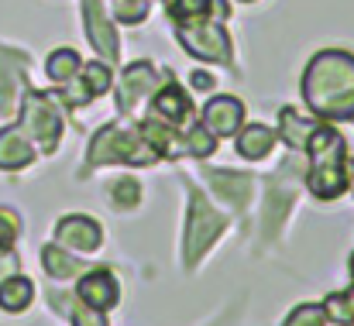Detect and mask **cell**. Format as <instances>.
<instances>
[{
	"mask_svg": "<svg viewBox=\"0 0 354 326\" xmlns=\"http://www.w3.org/2000/svg\"><path fill=\"white\" fill-rule=\"evenodd\" d=\"M155 148L145 141L141 127H104L93 144H90V165L100 162H131V165H148L155 162Z\"/></svg>",
	"mask_w": 354,
	"mask_h": 326,
	"instance_id": "3957f363",
	"label": "cell"
},
{
	"mask_svg": "<svg viewBox=\"0 0 354 326\" xmlns=\"http://www.w3.org/2000/svg\"><path fill=\"white\" fill-rule=\"evenodd\" d=\"M41 265H45V271H48L52 278H73V275L80 271V261L69 258V254L59 251V247H45V251H41Z\"/></svg>",
	"mask_w": 354,
	"mask_h": 326,
	"instance_id": "ffe728a7",
	"label": "cell"
},
{
	"mask_svg": "<svg viewBox=\"0 0 354 326\" xmlns=\"http://www.w3.org/2000/svg\"><path fill=\"white\" fill-rule=\"evenodd\" d=\"M145 14H148V3L145 0H120V7H118L120 21H145Z\"/></svg>",
	"mask_w": 354,
	"mask_h": 326,
	"instance_id": "d4e9b609",
	"label": "cell"
},
{
	"mask_svg": "<svg viewBox=\"0 0 354 326\" xmlns=\"http://www.w3.org/2000/svg\"><path fill=\"white\" fill-rule=\"evenodd\" d=\"M351 271H354V258H351Z\"/></svg>",
	"mask_w": 354,
	"mask_h": 326,
	"instance_id": "f546056e",
	"label": "cell"
},
{
	"mask_svg": "<svg viewBox=\"0 0 354 326\" xmlns=\"http://www.w3.org/2000/svg\"><path fill=\"white\" fill-rule=\"evenodd\" d=\"M31 296H35V289H31V282L21 278V275H14V278H7V282L0 285V306H3L7 313H21V309H28Z\"/></svg>",
	"mask_w": 354,
	"mask_h": 326,
	"instance_id": "e0dca14e",
	"label": "cell"
},
{
	"mask_svg": "<svg viewBox=\"0 0 354 326\" xmlns=\"http://www.w3.org/2000/svg\"><path fill=\"white\" fill-rule=\"evenodd\" d=\"M80 69H83V66H80V55H76L73 48H59V52H52L48 62H45V73H48L52 83H66V79H73Z\"/></svg>",
	"mask_w": 354,
	"mask_h": 326,
	"instance_id": "ac0fdd59",
	"label": "cell"
},
{
	"mask_svg": "<svg viewBox=\"0 0 354 326\" xmlns=\"http://www.w3.org/2000/svg\"><path fill=\"white\" fill-rule=\"evenodd\" d=\"M73 323L76 326H107V320H104V313H100V309H90V306L83 303V306H76Z\"/></svg>",
	"mask_w": 354,
	"mask_h": 326,
	"instance_id": "484cf974",
	"label": "cell"
},
{
	"mask_svg": "<svg viewBox=\"0 0 354 326\" xmlns=\"http://www.w3.org/2000/svg\"><path fill=\"white\" fill-rule=\"evenodd\" d=\"M324 306H296V313L286 320V326H324Z\"/></svg>",
	"mask_w": 354,
	"mask_h": 326,
	"instance_id": "cb8c5ba5",
	"label": "cell"
},
{
	"mask_svg": "<svg viewBox=\"0 0 354 326\" xmlns=\"http://www.w3.org/2000/svg\"><path fill=\"white\" fill-rule=\"evenodd\" d=\"M55 237H59V244H66L73 251H83V254H93L104 240L97 220L90 217H62L59 227H55Z\"/></svg>",
	"mask_w": 354,
	"mask_h": 326,
	"instance_id": "52a82bcc",
	"label": "cell"
},
{
	"mask_svg": "<svg viewBox=\"0 0 354 326\" xmlns=\"http://www.w3.org/2000/svg\"><path fill=\"white\" fill-rule=\"evenodd\" d=\"M138 182H131V179H120L118 186H114V196H118V203L120 207H134L138 203Z\"/></svg>",
	"mask_w": 354,
	"mask_h": 326,
	"instance_id": "4316f807",
	"label": "cell"
},
{
	"mask_svg": "<svg viewBox=\"0 0 354 326\" xmlns=\"http://www.w3.org/2000/svg\"><path fill=\"white\" fill-rule=\"evenodd\" d=\"M272 144H275V134H272L265 124H251V127H244L241 137H237V155L258 162V158H265V155L272 151Z\"/></svg>",
	"mask_w": 354,
	"mask_h": 326,
	"instance_id": "5bb4252c",
	"label": "cell"
},
{
	"mask_svg": "<svg viewBox=\"0 0 354 326\" xmlns=\"http://www.w3.org/2000/svg\"><path fill=\"white\" fill-rule=\"evenodd\" d=\"M214 189L224 200H231V203H244L248 193H251V179L248 175H234V172H217L214 175Z\"/></svg>",
	"mask_w": 354,
	"mask_h": 326,
	"instance_id": "d6986e66",
	"label": "cell"
},
{
	"mask_svg": "<svg viewBox=\"0 0 354 326\" xmlns=\"http://www.w3.org/2000/svg\"><path fill=\"white\" fill-rule=\"evenodd\" d=\"M224 230L221 213H214V207H207V200L200 193H193L189 200V220H186V261H200V254L214 244V237Z\"/></svg>",
	"mask_w": 354,
	"mask_h": 326,
	"instance_id": "5b68a950",
	"label": "cell"
},
{
	"mask_svg": "<svg viewBox=\"0 0 354 326\" xmlns=\"http://www.w3.org/2000/svg\"><path fill=\"white\" fill-rule=\"evenodd\" d=\"M80 299L90 306V309H100L107 313L114 303H118V282L111 271H90L83 282H80Z\"/></svg>",
	"mask_w": 354,
	"mask_h": 326,
	"instance_id": "8fae6325",
	"label": "cell"
},
{
	"mask_svg": "<svg viewBox=\"0 0 354 326\" xmlns=\"http://www.w3.org/2000/svg\"><path fill=\"white\" fill-rule=\"evenodd\" d=\"M306 148H310V158H313V169L306 175L310 189L320 196V200H334L348 189V179H351V162H348V148H344V137L320 124L313 127V134L306 137Z\"/></svg>",
	"mask_w": 354,
	"mask_h": 326,
	"instance_id": "7a4b0ae2",
	"label": "cell"
},
{
	"mask_svg": "<svg viewBox=\"0 0 354 326\" xmlns=\"http://www.w3.org/2000/svg\"><path fill=\"white\" fill-rule=\"evenodd\" d=\"M14 233H17V227H14V217L0 213V254H3V251H10V244H14Z\"/></svg>",
	"mask_w": 354,
	"mask_h": 326,
	"instance_id": "83f0119b",
	"label": "cell"
},
{
	"mask_svg": "<svg viewBox=\"0 0 354 326\" xmlns=\"http://www.w3.org/2000/svg\"><path fill=\"white\" fill-rule=\"evenodd\" d=\"M214 148H217V141H214V134H210L207 127H193V131H189V137H186V151H189V155L207 158Z\"/></svg>",
	"mask_w": 354,
	"mask_h": 326,
	"instance_id": "603a6c76",
	"label": "cell"
},
{
	"mask_svg": "<svg viewBox=\"0 0 354 326\" xmlns=\"http://www.w3.org/2000/svg\"><path fill=\"white\" fill-rule=\"evenodd\" d=\"M35 158V148H31V137L24 127H7L0 131V169H24L28 162Z\"/></svg>",
	"mask_w": 354,
	"mask_h": 326,
	"instance_id": "7c38bea8",
	"label": "cell"
},
{
	"mask_svg": "<svg viewBox=\"0 0 354 326\" xmlns=\"http://www.w3.org/2000/svg\"><path fill=\"white\" fill-rule=\"evenodd\" d=\"M17 83H21V62H17V55L0 52V113H10L14 110Z\"/></svg>",
	"mask_w": 354,
	"mask_h": 326,
	"instance_id": "2e32d148",
	"label": "cell"
},
{
	"mask_svg": "<svg viewBox=\"0 0 354 326\" xmlns=\"http://www.w3.org/2000/svg\"><path fill=\"white\" fill-rule=\"evenodd\" d=\"M324 313H327L330 320H337V323H351V320H354V299H351V292H334V296L324 303Z\"/></svg>",
	"mask_w": 354,
	"mask_h": 326,
	"instance_id": "7402d4cb",
	"label": "cell"
},
{
	"mask_svg": "<svg viewBox=\"0 0 354 326\" xmlns=\"http://www.w3.org/2000/svg\"><path fill=\"white\" fill-rule=\"evenodd\" d=\"M303 97L324 120L354 117V59L348 52H320L303 73Z\"/></svg>",
	"mask_w": 354,
	"mask_h": 326,
	"instance_id": "6da1fadb",
	"label": "cell"
},
{
	"mask_svg": "<svg viewBox=\"0 0 354 326\" xmlns=\"http://www.w3.org/2000/svg\"><path fill=\"white\" fill-rule=\"evenodd\" d=\"M244 3H251V0H244Z\"/></svg>",
	"mask_w": 354,
	"mask_h": 326,
	"instance_id": "4dcf8cb0",
	"label": "cell"
},
{
	"mask_svg": "<svg viewBox=\"0 0 354 326\" xmlns=\"http://www.w3.org/2000/svg\"><path fill=\"white\" fill-rule=\"evenodd\" d=\"M80 86H83V90L76 93L73 107H83L86 100L107 93V90H111V69H107L104 62H90V66H83V83H80Z\"/></svg>",
	"mask_w": 354,
	"mask_h": 326,
	"instance_id": "9a60e30c",
	"label": "cell"
},
{
	"mask_svg": "<svg viewBox=\"0 0 354 326\" xmlns=\"http://www.w3.org/2000/svg\"><path fill=\"white\" fill-rule=\"evenodd\" d=\"M151 110H155V120H162V124H169V127L186 124V117L193 113L189 97H186L179 86H165V90H158V97H155Z\"/></svg>",
	"mask_w": 354,
	"mask_h": 326,
	"instance_id": "4fadbf2b",
	"label": "cell"
},
{
	"mask_svg": "<svg viewBox=\"0 0 354 326\" xmlns=\"http://www.w3.org/2000/svg\"><path fill=\"white\" fill-rule=\"evenodd\" d=\"M193 86H196V90H210V86H214V79H210L207 73H193Z\"/></svg>",
	"mask_w": 354,
	"mask_h": 326,
	"instance_id": "f1b7e54d",
	"label": "cell"
},
{
	"mask_svg": "<svg viewBox=\"0 0 354 326\" xmlns=\"http://www.w3.org/2000/svg\"><path fill=\"white\" fill-rule=\"evenodd\" d=\"M83 21H86V31H90L93 48H97L104 59H118V35H114V28H111L107 17H104L100 0H83Z\"/></svg>",
	"mask_w": 354,
	"mask_h": 326,
	"instance_id": "9c48e42d",
	"label": "cell"
},
{
	"mask_svg": "<svg viewBox=\"0 0 354 326\" xmlns=\"http://www.w3.org/2000/svg\"><path fill=\"white\" fill-rule=\"evenodd\" d=\"M279 120H282V137H286V144H292V148H306V137L313 134V124L299 120L292 107L282 110V117H279Z\"/></svg>",
	"mask_w": 354,
	"mask_h": 326,
	"instance_id": "44dd1931",
	"label": "cell"
},
{
	"mask_svg": "<svg viewBox=\"0 0 354 326\" xmlns=\"http://www.w3.org/2000/svg\"><path fill=\"white\" fill-rule=\"evenodd\" d=\"M244 120V107L237 104L234 97H214L207 110H203V127L214 134V137H224V134H237Z\"/></svg>",
	"mask_w": 354,
	"mask_h": 326,
	"instance_id": "ba28073f",
	"label": "cell"
},
{
	"mask_svg": "<svg viewBox=\"0 0 354 326\" xmlns=\"http://www.w3.org/2000/svg\"><path fill=\"white\" fill-rule=\"evenodd\" d=\"M155 86H158V73L151 69V62H134L124 73V79H120V110L127 113L145 93H151Z\"/></svg>",
	"mask_w": 354,
	"mask_h": 326,
	"instance_id": "30bf717a",
	"label": "cell"
},
{
	"mask_svg": "<svg viewBox=\"0 0 354 326\" xmlns=\"http://www.w3.org/2000/svg\"><path fill=\"white\" fill-rule=\"evenodd\" d=\"M24 131L31 141H38L45 151H55L59 134H62V120L55 107L48 104L45 93H28L24 97Z\"/></svg>",
	"mask_w": 354,
	"mask_h": 326,
	"instance_id": "8992f818",
	"label": "cell"
},
{
	"mask_svg": "<svg viewBox=\"0 0 354 326\" xmlns=\"http://www.w3.org/2000/svg\"><path fill=\"white\" fill-rule=\"evenodd\" d=\"M179 45H183L189 55L203 59V62H227V59H231V41H227L224 28L214 24L210 17L179 24Z\"/></svg>",
	"mask_w": 354,
	"mask_h": 326,
	"instance_id": "277c9868",
	"label": "cell"
}]
</instances>
